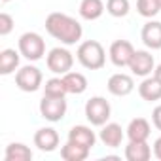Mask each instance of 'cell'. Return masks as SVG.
<instances>
[{"label": "cell", "mask_w": 161, "mask_h": 161, "mask_svg": "<svg viewBox=\"0 0 161 161\" xmlns=\"http://www.w3.org/2000/svg\"><path fill=\"white\" fill-rule=\"evenodd\" d=\"M46 31L64 44H76L82 38V25L61 12H53L46 17Z\"/></svg>", "instance_id": "obj_1"}, {"label": "cell", "mask_w": 161, "mask_h": 161, "mask_svg": "<svg viewBox=\"0 0 161 161\" xmlns=\"http://www.w3.org/2000/svg\"><path fill=\"white\" fill-rule=\"evenodd\" d=\"M78 61L86 68L97 70L104 64V49L97 40H87L78 47Z\"/></svg>", "instance_id": "obj_2"}, {"label": "cell", "mask_w": 161, "mask_h": 161, "mask_svg": "<svg viewBox=\"0 0 161 161\" xmlns=\"http://www.w3.org/2000/svg\"><path fill=\"white\" fill-rule=\"evenodd\" d=\"M19 51L29 61H38L44 55V51H46V44H44V40H42L40 34H36V32H25L19 38Z\"/></svg>", "instance_id": "obj_3"}, {"label": "cell", "mask_w": 161, "mask_h": 161, "mask_svg": "<svg viewBox=\"0 0 161 161\" xmlns=\"http://www.w3.org/2000/svg\"><path fill=\"white\" fill-rule=\"evenodd\" d=\"M86 116L93 125H104L110 118V104L103 97H93L86 103Z\"/></svg>", "instance_id": "obj_4"}, {"label": "cell", "mask_w": 161, "mask_h": 161, "mask_svg": "<svg viewBox=\"0 0 161 161\" xmlns=\"http://www.w3.org/2000/svg\"><path fill=\"white\" fill-rule=\"evenodd\" d=\"M15 84L23 91H29V93L31 91H36L40 87V84H42V72L36 66L27 64V66H23V68L17 70V74H15Z\"/></svg>", "instance_id": "obj_5"}, {"label": "cell", "mask_w": 161, "mask_h": 161, "mask_svg": "<svg viewBox=\"0 0 161 161\" xmlns=\"http://www.w3.org/2000/svg\"><path fill=\"white\" fill-rule=\"evenodd\" d=\"M40 114L49 121H59L66 114L64 97H47V95H44V99L40 101Z\"/></svg>", "instance_id": "obj_6"}, {"label": "cell", "mask_w": 161, "mask_h": 161, "mask_svg": "<svg viewBox=\"0 0 161 161\" xmlns=\"http://www.w3.org/2000/svg\"><path fill=\"white\" fill-rule=\"evenodd\" d=\"M47 68L55 74H66L72 68V53L63 47H53L47 55Z\"/></svg>", "instance_id": "obj_7"}, {"label": "cell", "mask_w": 161, "mask_h": 161, "mask_svg": "<svg viewBox=\"0 0 161 161\" xmlns=\"http://www.w3.org/2000/svg\"><path fill=\"white\" fill-rule=\"evenodd\" d=\"M133 55H135V47L127 40H116L110 46V59L116 66H129Z\"/></svg>", "instance_id": "obj_8"}, {"label": "cell", "mask_w": 161, "mask_h": 161, "mask_svg": "<svg viewBox=\"0 0 161 161\" xmlns=\"http://www.w3.org/2000/svg\"><path fill=\"white\" fill-rule=\"evenodd\" d=\"M135 84H133V78L127 76V74H114L110 80H108V91L112 95H118V97H125L133 91Z\"/></svg>", "instance_id": "obj_9"}, {"label": "cell", "mask_w": 161, "mask_h": 161, "mask_svg": "<svg viewBox=\"0 0 161 161\" xmlns=\"http://www.w3.org/2000/svg\"><path fill=\"white\" fill-rule=\"evenodd\" d=\"M129 68L136 76H148L153 70V57L146 51H135V55L129 63Z\"/></svg>", "instance_id": "obj_10"}, {"label": "cell", "mask_w": 161, "mask_h": 161, "mask_svg": "<svg viewBox=\"0 0 161 161\" xmlns=\"http://www.w3.org/2000/svg\"><path fill=\"white\" fill-rule=\"evenodd\" d=\"M34 144L42 152H53L59 146V135H57L55 129H49V127L38 129L36 135H34Z\"/></svg>", "instance_id": "obj_11"}, {"label": "cell", "mask_w": 161, "mask_h": 161, "mask_svg": "<svg viewBox=\"0 0 161 161\" xmlns=\"http://www.w3.org/2000/svg\"><path fill=\"white\" fill-rule=\"evenodd\" d=\"M142 42L152 49L161 47V23L159 21H150L142 27Z\"/></svg>", "instance_id": "obj_12"}, {"label": "cell", "mask_w": 161, "mask_h": 161, "mask_svg": "<svg viewBox=\"0 0 161 161\" xmlns=\"http://www.w3.org/2000/svg\"><path fill=\"white\" fill-rule=\"evenodd\" d=\"M138 93L144 101H159L161 99V80L159 78H148L138 86Z\"/></svg>", "instance_id": "obj_13"}, {"label": "cell", "mask_w": 161, "mask_h": 161, "mask_svg": "<svg viewBox=\"0 0 161 161\" xmlns=\"http://www.w3.org/2000/svg\"><path fill=\"white\" fill-rule=\"evenodd\" d=\"M127 136L129 140H135V142L146 140L150 136V123L144 118H135L127 127Z\"/></svg>", "instance_id": "obj_14"}, {"label": "cell", "mask_w": 161, "mask_h": 161, "mask_svg": "<svg viewBox=\"0 0 161 161\" xmlns=\"http://www.w3.org/2000/svg\"><path fill=\"white\" fill-rule=\"evenodd\" d=\"M68 140H72V142H76V144H82V146H86V148H91V146L95 144V133H93L89 127H86V125H76V127L70 129Z\"/></svg>", "instance_id": "obj_15"}, {"label": "cell", "mask_w": 161, "mask_h": 161, "mask_svg": "<svg viewBox=\"0 0 161 161\" xmlns=\"http://www.w3.org/2000/svg\"><path fill=\"white\" fill-rule=\"evenodd\" d=\"M87 155H89V148H86L82 144H76L72 140H68L61 148V157L64 161H84Z\"/></svg>", "instance_id": "obj_16"}, {"label": "cell", "mask_w": 161, "mask_h": 161, "mask_svg": "<svg viewBox=\"0 0 161 161\" xmlns=\"http://www.w3.org/2000/svg\"><path fill=\"white\" fill-rule=\"evenodd\" d=\"M150 155H152V152H150V146L146 144V140H142V142L131 140L129 146L125 148V157L129 161H148Z\"/></svg>", "instance_id": "obj_17"}, {"label": "cell", "mask_w": 161, "mask_h": 161, "mask_svg": "<svg viewBox=\"0 0 161 161\" xmlns=\"http://www.w3.org/2000/svg\"><path fill=\"white\" fill-rule=\"evenodd\" d=\"M64 80V86H66V91L68 93H74V95H80V93H84L86 87H87V80L84 74H80V72H66L63 76Z\"/></svg>", "instance_id": "obj_18"}, {"label": "cell", "mask_w": 161, "mask_h": 161, "mask_svg": "<svg viewBox=\"0 0 161 161\" xmlns=\"http://www.w3.org/2000/svg\"><path fill=\"white\" fill-rule=\"evenodd\" d=\"M101 140H103L106 146H110V148L119 146L121 140H123V131H121V127H119L118 123H106V127H103V131H101Z\"/></svg>", "instance_id": "obj_19"}, {"label": "cell", "mask_w": 161, "mask_h": 161, "mask_svg": "<svg viewBox=\"0 0 161 161\" xmlns=\"http://www.w3.org/2000/svg\"><path fill=\"white\" fill-rule=\"evenodd\" d=\"M103 12H104L103 0H82V4H80V15L87 21H93V19L101 17Z\"/></svg>", "instance_id": "obj_20"}, {"label": "cell", "mask_w": 161, "mask_h": 161, "mask_svg": "<svg viewBox=\"0 0 161 161\" xmlns=\"http://www.w3.org/2000/svg\"><path fill=\"white\" fill-rule=\"evenodd\" d=\"M31 159L32 152L21 142H14L6 148V161H31Z\"/></svg>", "instance_id": "obj_21"}, {"label": "cell", "mask_w": 161, "mask_h": 161, "mask_svg": "<svg viewBox=\"0 0 161 161\" xmlns=\"http://www.w3.org/2000/svg\"><path fill=\"white\" fill-rule=\"evenodd\" d=\"M19 64V53L15 49H4L0 51V74H10Z\"/></svg>", "instance_id": "obj_22"}, {"label": "cell", "mask_w": 161, "mask_h": 161, "mask_svg": "<svg viewBox=\"0 0 161 161\" xmlns=\"http://www.w3.org/2000/svg\"><path fill=\"white\" fill-rule=\"evenodd\" d=\"M66 93L68 91H66V86H64L63 78H51L44 86V95H47V97H64Z\"/></svg>", "instance_id": "obj_23"}, {"label": "cell", "mask_w": 161, "mask_h": 161, "mask_svg": "<svg viewBox=\"0 0 161 161\" xmlns=\"http://www.w3.org/2000/svg\"><path fill=\"white\" fill-rule=\"evenodd\" d=\"M136 10L144 17H153V15H157L161 6L157 0H136Z\"/></svg>", "instance_id": "obj_24"}, {"label": "cell", "mask_w": 161, "mask_h": 161, "mask_svg": "<svg viewBox=\"0 0 161 161\" xmlns=\"http://www.w3.org/2000/svg\"><path fill=\"white\" fill-rule=\"evenodd\" d=\"M106 10L114 17H123L129 12V0H108V2H106Z\"/></svg>", "instance_id": "obj_25"}, {"label": "cell", "mask_w": 161, "mask_h": 161, "mask_svg": "<svg viewBox=\"0 0 161 161\" xmlns=\"http://www.w3.org/2000/svg\"><path fill=\"white\" fill-rule=\"evenodd\" d=\"M12 29H14V19H12V15H8V14H0V34L6 36Z\"/></svg>", "instance_id": "obj_26"}, {"label": "cell", "mask_w": 161, "mask_h": 161, "mask_svg": "<svg viewBox=\"0 0 161 161\" xmlns=\"http://www.w3.org/2000/svg\"><path fill=\"white\" fill-rule=\"evenodd\" d=\"M152 119H153V125L161 131V104L153 108V114H152Z\"/></svg>", "instance_id": "obj_27"}, {"label": "cell", "mask_w": 161, "mask_h": 161, "mask_svg": "<svg viewBox=\"0 0 161 161\" xmlns=\"http://www.w3.org/2000/svg\"><path fill=\"white\" fill-rule=\"evenodd\" d=\"M153 153H155V157L157 159H161V136L155 140V144H153Z\"/></svg>", "instance_id": "obj_28"}, {"label": "cell", "mask_w": 161, "mask_h": 161, "mask_svg": "<svg viewBox=\"0 0 161 161\" xmlns=\"http://www.w3.org/2000/svg\"><path fill=\"white\" fill-rule=\"evenodd\" d=\"M153 76H155V78H159V80H161V64H159V66H157V68H155V74H153Z\"/></svg>", "instance_id": "obj_29"}, {"label": "cell", "mask_w": 161, "mask_h": 161, "mask_svg": "<svg viewBox=\"0 0 161 161\" xmlns=\"http://www.w3.org/2000/svg\"><path fill=\"white\" fill-rule=\"evenodd\" d=\"M157 2H159V6H161V0H157Z\"/></svg>", "instance_id": "obj_30"}, {"label": "cell", "mask_w": 161, "mask_h": 161, "mask_svg": "<svg viewBox=\"0 0 161 161\" xmlns=\"http://www.w3.org/2000/svg\"><path fill=\"white\" fill-rule=\"evenodd\" d=\"M2 2H8V0H2Z\"/></svg>", "instance_id": "obj_31"}]
</instances>
